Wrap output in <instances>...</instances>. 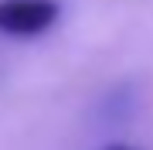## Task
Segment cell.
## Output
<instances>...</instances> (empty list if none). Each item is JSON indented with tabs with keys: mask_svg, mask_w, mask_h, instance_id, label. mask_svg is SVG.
Here are the masks:
<instances>
[{
	"mask_svg": "<svg viewBox=\"0 0 153 150\" xmlns=\"http://www.w3.org/2000/svg\"><path fill=\"white\" fill-rule=\"evenodd\" d=\"M109 150H129V147H109Z\"/></svg>",
	"mask_w": 153,
	"mask_h": 150,
	"instance_id": "obj_2",
	"label": "cell"
},
{
	"mask_svg": "<svg viewBox=\"0 0 153 150\" xmlns=\"http://www.w3.org/2000/svg\"><path fill=\"white\" fill-rule=\"evenodd\" d=\"M58 21L55 0H0V31L14 38H34Z\"/></svg>",
	"mask_w": 153,
	"mask_h": 150,
	"instance_id": "obj_1",
	"label": "cell"
}]
</instances>
